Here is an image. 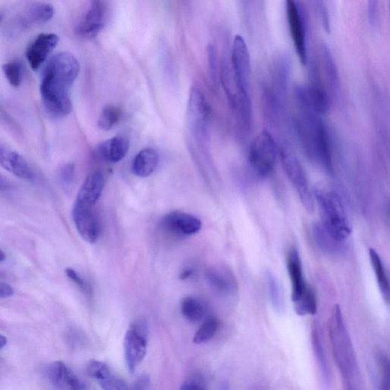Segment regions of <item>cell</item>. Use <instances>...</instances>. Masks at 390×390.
<instances>
[{
	"instance_id": "1",
	"label": "cell",
	"mask_w": 390,
	"mask_h": 390,
	"mask_svg": "<svg viewBox=\"0 0 390 390\" xmlns=\"http://www.w3.org/2000/svg\"><path fill=\"white\" fill-rule=\"evenodd\" d=\"M79 70L78 60L69 52L56 54L44 68L40 93L45 111L53 119H61L71 112L70 89Z\"/></svg>"
},
{
	"instance_id": "2",
	"label": "cell",
	"mask_w": 390,
	"mask_h": 390,
	"mask_svg": "<svg viewBox=\"0 0 390 390\" xmlns=\"http://www.w3.org/2000/svg\"><path fill=\"white\" fill-rule=\"evenodd\" d=\"M329 333L335 363L342 376L344 390H361L358 360L339 306L333 307Z\"/></svg>"
},
{
	"instance_id": "3",
	"label": "cell",
	"mask_w": 390,
	"mask_h": 390,
	"mask_svg": "<svg viewBox=\"0 0 390 390\" xmlns=\"http://www.w3.org/2000/svg\"><path fill=\"white\" fill-rule=\"evenodd\" d=\"M296 130L306 156L332 174L331 139L321 115L300 112L296 121Z\"/></svg>"
},
{
	"instance_id": "4",
	"label": "cell",
	"mask_w": 390,
	"mask_h": 390,
	"mask_svg": "<svg viewBox=\"0 0 390 390\" xmlns=\"http://www.w3.org/2000/svg\"><path fill=\"white\" fill-rule=\"evenodd\" d=\"M313 196L318 204L325 229L335 239L346 242L351 234V228L339 196L332 190L319 187L314 189Z\"/></svg>"
},
{
	"instance_id": "5",
	"label": "cell",
	"mask_w": 390,
	"mask_h": 390,
	"mask_svg": "<svg viewBox=\"0 0 390 390\" xmlns=\"http://www.w3.org/2000/svg\"><path fill=\"white\" fill-rule=\"evenodd\" d=\"M278 156L279 149L273 136L262 131L251 143L247 159L253 171L260 176H266L273 171Z\"/></svg>"
},
{
	"instance_id": "6",
	"label": "cell",
	"mask_w": 390,
	"mask_h": 390,
	"mask_svg": "<svg viewBox=\"0 0 390 390\" xmlns=\"http://www.w3.org/2000/svg\"><path fill=\"white\" fill-rule=\"evenodd\" d=\"M279 157L290 183L294 186L302 204L307 212H313L315 208L313 193L301 162L284 149L279 150Z\"/></svg>"
},
{
	"instance_id": "7",
	"label": "cell",
	"mask_w": 390,
	"mask_h": 390,
	"mask_svg": "<svg viewBox=\"0 0 390 390\" xmlns=\"http://www.w3.org/2000/svg\"><path fill=\"white\" fill-rule=\"evenodd\" d=\"M148 346V325L143 320L136 321L126 330L124 341L126 365L131 373H134L146 356Z\"/></svg>"
},
{
	"instance_id": "8",
	"label": "cell",
	"mask_w": 390,
	"mask_h": 390,
	"mask_svg": "<svg viewBox=\"0 0 390 390\" xmlns=\"http://www.w3.org/2000/svg\"><path fill=\"white\" fill-rule=\"evenodd\" d=\"M286 13L290 36L299 59L304 66L308 63L307 17L303 6L294 0L286 2Z\"/></svg>"
},
{
	"instance_id": "9",
	"label": "cell",
	"mask_w": 390,
	"mask_h": 390,
	"mask_svg": "<svg viewBox=\"0 0 390 390\" xmlns=\"http://www.w3.org/2000/svg\"><path fill=\"white\" fill-rule=\"evenodd\" d=\"M230 66L235 84L240 92L249 93L251 61L249 51L242 36H235L231 51Z\"/></svg>"
},
{
	"instance_id": "10",
	"label": "cell",
	"mask_w": 390,
	"mask_h": 390,
	"mask_svg": "<svg viewBox=\"0 0 390 390\" xmlns=\"http://www.w3.org/2000/svg\"><path fill=\"white\" fill-rule=\"evenodd\" d=\"M187 117L190 129L195 137L204 143L207 138L209 108L201 91L195 87L190 91Z\"/></svg>"
},
{
	"instance_id": "11",
	"label": "cell",
	"mask_w": 390,
	"mask_h": 390,
	"mask_svg": "<svg viewBox=\"0 0 390 390\" xmlns=\"http://www.w3.org/2000/svg\"><path fill=\"white\" fill-rule=\"evenodd\" d=\"M161 229L176 238H186L201 230L202 223L192 214L172 212L162 217Z\"/></svg>"
},
{
	"instance_id": "12",
	"label": "cell",
	"mask_w": 390,
	"mask_h": 390,
	"mask_svg": "<svg viewBox=\"0 0 390 390\" xmlns=\"http://www.w3.org/2000/svg\"><path fill=\"white\" fill-rule=\"evenodd\" d=\"M108 16V6L103 1H93L83 19L77 26L76 33L79 37L92 39L100 32L105 25Z\"/></svg>"
},
{
	"instance_id": "13",
	"label": "cell",
	"mask_w": 390,
	"mask_h": 390,
	"mask_svg": "<svg viewBox=\"0 0 390 390\" xmlns=\"http://www.w3.org/2000/svg\"><path fill=\"white\" fill-rule=\"evenodd\" d=\"M72 215L80 237L90 244L95 243L100 235L101 226L93 207L75 203Z\"/></svg>"
},
{
	"instance_id": "14",
	"label": "cell",
	"mask_w": 390,
	"mask_h": 390,
	"mask_svg": "<svg viewBox=\"0 0 390 390\" xmlns=\"http://www.w3.org/2000/svg\"><path fill=\"white\" fill-rule=\"evenodd\" d=\"M59 37L53 33H42L29 45L25 52L27 60L34 70H38L58 46Z\"/></svg>"
},
{
	"instance_id": "15",
	"label": "cell",
	"mask_w": 390,
	"mask_h": 390,
	"mask_svg": "<svg viewBox=\"0 0 390 390\" xmlns=\"http://www.w3.org/2000/svg\"><path fill=\"white\" fill-rule=\"evenodd\" d=\"M46 378L54 390H85L86 385L62 361L52 363L46 370Z\"/></svg>"
},
{
	"instance_id": "16",
	"label": "cell",
	"mask_w": 390,
	"mask_h": 390,
	"mask_svg": "<svg viewBox=\"0 0 390 390\" xmlns=\"http://www.w3.org/2000/svg\"><path fill=\"white\" fill-rule=\"evenodd\" d=\"M287 268L292 284V300L294 304L311 288L306 282L300 254L295 247L287 253Z\"/></svg>"
},
{
	"instance_id": "17",
	"label": "cell",
	"mask_w": 390,
	"mask_h": 390,
	"mask_svg": "<svg viewBox=\"0 0 390 390\" xmlns=\"http://www.w3.org/2000/svg\"><path fill=\"white\" fill-rule=\"evenodd\" d=\"M208 285L216 294L231 296L238 292V282L233 272L222 266H213L207 271Z\"/></svg>"
},
{
	"instance_id": "18",
	"label": "cell",
	"mask_w": 390,
	"mask_h": 390,
	"mask_svg": "<svg viewBox=\"0 0 390 390\" xmlns=\"http://www.w3.org/2000/svg\"><path fill=\"white\" fill-rule=\"evenodd\" d=\"M88 375L98 381L103 390H131L124 381L115 375L105 363L91 360L87 367Z\"/></svg>"
},
{
	"instance_id": "19",
	"label": "cell",
	"mask_w": 390,
	"mask_h": 390,
	"mask_svg": "<svg viewBox=\"0 0 390 390\" xmlns=\"http://www.w3.org/2000/svg\"><path fill=\"white\" fill-rule=\"evenodd\" d=\"M105 187V178L101 171H96L89 174L80 187L76 204L93 207L100 198Z\"/></svg>"
},
{
	"instance_id": "20",
	"label": "cell",
	"mask_w": 390,
	"mask_h": 390,
	"mask_svg": "<svg viewBox=\"0 0 390 390\" xmlns=\"http://www.w3.org/2000/svg\"><path fill=\"white\" fill-rule=\"evenodd\" d=\"M0 165L17 177L32 181L34 174L29 162L19 152L0 148Z\"/></svg>"
},
{
	"instance_id": "21",
	"label": "cell",
	"mask_w": 390,
	"mask_h": 390,
	"mask_svg": "<svg viewBox=\"0 0 390 390\" xmlns=\"http://www.w3.org/2000/svg\"><path fill=\"white\" fill-rule=\"evenodd\" d=\"M160 156L157 150L145 148L136 155L131 170L135 176L146 178L153 174L159 165Z\"/></svg>"
},
{
	"instance_id": "22",
	"label": "cell",
	"mask_w": 390,
	"mask_h": 390,
	"mask_svg": "<svg viewBox=\"0 0 390 390\" xmlns=\"http://www.w3.org/2000/svg\"><path fill=\"white\" fill-rule=\"evenodd\" d=\"M129 149V141L122 136H117L101 143L98 147V153L105 160L115 163L122 161Z\"/></svg>"
},
{
	"instance_id": "23",
	"label": "cell",
	"mask_w": 390,
	"mask_h": 390,
	"mask_svg": "<svg viewBox=\"0 0 390 390\" xmlns=\"http://www.w3.org/2000/svg\"><path fill=\"white\" fill-rule=\"evenodd\" d=\"M313 234L316 246L329 256L340 255L344 250V242L335 239L321 223H316L313 228Z\"/></svg>"
},
{
	"instance_id": "24",
	"label": "cell",
	"mask_w": 390,
	"mask_h": 390,
	"mask_svg": "<svg viewBox=\"0 0 390 390\" xmlns=\"http://www.w3.org/2000/svg\"><path fill=\"white\" fill-rule=\"evenodd\" d=\"M312 346L314 356L317 365H318L323 384L325 389H328L330 385V372L323 347L318 326L316 325H313L312 330Z\"/></svg>"
},
{
	"instance_id": "25",
	"label": "cell",
	"mask_w": 390,
	"mask_h": 390,
	"mask_svg": "<svg viewBox=\"0 0 390 390\" xmlns=\"http://www.w3.org/2000/svg\"><path fill=\"white\" fill-rule=\"evenodd\" d=\"M54 15L53 7L44 3L32 4L25 12L22 18L24 25L32 23L44 24L49 22Z\"/></svg>"
},
{
	"instance_id": "26",
	"label": "cell",
	"mask_w": 390,
	"mask_h": 390,
	"mask_svg": "<svg viewBox=\"0 0 390 390\" xmlns=\"http://www.w3.org/2000/svg\"><path fill=\"white\" fill-rule=\"evenodd\" d=\"M321 51L323 66L326 78H327L328 80L329 86H330L333 93H339L341 87L340 77L337 63L334 62L332 53L325 44H322Z\"/></svg>"
},
{
	"instance_id": "27",
	"label": "cell",
	"mask_w": 390,
	"mask_h": 390,
	"mask_svg": "<svg viewBox=\"0 0 390 390\" xmlns=\"http://www.w3.org/2000/svg\"><path fill=\"white\" fill-rule=\"evenodd\" d=\"M181 311L186 320L196 323L204 318L207 308L200 299L195 297H187L181 301Z\"/></svg>"
},
{
	"instance_id": "28",
	"label": "cell",
	"mask_w": 390,
	"mask_h": 390,
	"mask_svg": "<svg viewBox=\"0 0 390 390\" xmlns=\"http://www.w3.org/2000/svg\"><path fill=\"white\" fill-rule=\"evenodd\" d=\"M369 256L380 293L382 294L384 301L388 304L389 302V282L383 261L379 254L373 249H370Z\"/></svg>"
},
{
	"instance_id": "29",
	"label": "cell",
	"mask_w": 390,
	"mask_h": 390,
	"mask_svg": "<svg viewBox=\"0 0 390 390\" xmlns=\"http://www.w3.org/2000/svg\"><path fill=\"white\" fill-rule=\"evenodd\" d=\"M266 280L271 303L277 311L281 312L285 308V300L283 290L279 280L272 272L268 271L266 272Z\"/></svg>"
},
{
	"instance_id": "30",
	"label": "cell",
	"mask_w": 390,
	"mask_h": 390,
	"mask_svg": "<svg viewBox=\"0 0 390 390\" xmlns=\"http://www.w3.org/2000/svg\"><path fill=\"white\" fill-rule=\"evenodd\" d=\"M219 320L216 317H208L195 334L193 342L202 344L211 341L219 330Z\"/></svg>"
},
{
	"instance_id": "31",
	"label": "cell",
	"mask_w": 390,
	"mask_h": 390,
	"mask_svg": "<svg viewBox=\"0 0 390 390\" xmlns=\"http://www.w3.org/2000/svg\"><path fill=\"white\" fill-rule=\"evenodd\" d=\"M122 117L121 108L115 105H107L99 116L98 128L103 131H110L120 122Z\"/></svg>"
},
{
	"instance_id": "32",
	"label": "cell",
	"mask_w": 390,
	"mask_h": 390,
	"mask_svg": "<svg viewBox=\"0 0 390 390\" xmlns=\"http://www.w3.org/2000/svg\"><path fill=\"white\" fill-rule=\"evenodd\" d=\"M294 310L299 316L315 315L317 311V299L311 287L300 300L294 304Z\"/></svg>"
},
{
	"instance_id": "33",
	"label": "cell",
	"mask_w": 390,
	"mask_h": 390,
	"mask_svg": "<svg viewBox=\"0 0 390 390\" xmlns=\"http://www.w3.org/2000/svg\"><path fill=\"white\" fill-rule=\"evenodd\" d=\"M4 74L10 84L15 88L20 87L22 82V67L20 62L11 61L2 67Z\"/></svg>"
},
{
	"instance_id": "34",
	"label": "cell",
	"mask_w": 390,
	"mask_h": 390,
	"mask_svg": "<svg viewBox=\"0 0 390 390\" xmlns=\"http://www.w3.org/2000/svg\"><path fill=\"white\" fill-rule=\"evenodd\" d=\"M376 362L379 371V390H390L389 361L385 353L377 351Z\"/></svg>"
},
{
	"instance_id": "35",
	"label": "cell",
	"mask_w": 390,
	"mask_h": 390,
	"mask_svg": "<svg viewBox=\"0 0 390 390\" xmlns=\"http://www.w3.org/2000/svg\"><path fill=\"white\" fill-rule=\"evenodd\" d=\"M65 273L72 282H74L80 289L82 292L88 297L93 296V292L92 287H91L88 281L84 278H82L74 269L67 268L65 270Z\"/></svg>"
},
{
	"instance_id": "36",
	"label": "cell",
	"mask_w": 390,
	"mask_h": 390,
	"mask_svg": "<svg viewBox=\"0 0 390 390\" xmlns=\"http://www.w3.org/2000/svg\"><path fill=\"white\" fill-rule=\"evenodd\" d=\"M208 63H209V68L211 77L215 84H219V62H217V53L214 45L210 44L207 48Z\"/></svg>"
},
{
	"instance_id": "37",
	"label": "cell",
	"mask_w": 390,
	"mask_h": 390,
	"mask_svg": "<svg viewBox=\"0 0 390 390\" xmlns=\"http://www.w3.org/2000/svg\"><path fill=\"white\" fill-rule=\"evenodd\" d=\"M75 167L72 163L63 165L59 171V178L61 184L65 187H70L74 183Z\"/></svg>"
},
{
	"instance_id": "38",
	"label": "cell",
	"mask_w": 390,
	"mask_h": 390,
	"mask_svg": "<svg viewBox=\"0 0 390 390\" xmlns=\"http://www.w3.org/2000/svg\"><path fill=\"white\" fill-rule=\"evenodd\" d=\"M315 4L316 11L320 15L323 29L326 32L330 33L331 32V22L327 6L323 1H316Z\"/></svg>"
},
{
	"instance_id": "39",
	"label": "cell",
	"mask_w": 390,
	"mask_h": 390,
	"mask_svg": "<svg viewBox=\"0 0 390 390\" xmlns=\"http://www.w3.org/2000/svg\"><path fill=\"white\" fill-rule=\"evenodd\" d=\"M179 390H206V387L201 378L193 377L186 379Z\"/></svg>"
},
{
	"instance_id": "40",
	"label": "cell",
	"mask_w": 390,
	"mask_h": 390,
	"mask_svg": "<svg viewBox=\"0 0 390 390\" xmlns=\"http://www.w3.org/2000/svg\"><path fill=\"white\" fill-rule=\"evenodd\" d=\"M150 380L146 375H142L135 381L131 390H150Z\"/></svg>"
},
{
	"instance_id": "41",
	"label": "cell",
	"mask_w": 390,
	"mask_h": 390,
	"mask_svg": "<svg viewBox=\"0 0 390 390\" xmlns=\"http://www.w3.org/2000/svg\"><path fill=\"white\" fill-rule=\"evenodd\" d=\"M377 2L375 0H370L368 3V20L371 25H374L377 20Z\"/></svg>"
},
{
	"instance_id": "42",
	"label": "cell",
	"mask_w": 390,
	"mask_h": 390,
	"mask_svg": "<svg viewBox=\"0 0 390 390\" xmlns=\"http://www.w3.org/2000/svg\"><path fill=\"white\" fill-rule=\"evenodd\" d=\"M0 121L4 122L7 126H11L12 129H18L16 123L11 116L5 111L1 105H0Z\"/></svg>"
},
{
	"instance_id": "43",
	"label": "cell",
	"mask_w": 390,
	"mask_h": 390,
	"mask_svg": "<svg viewBox=\"0 0 390 390\" xmlns=\"http://www.w3.org/2000/svg\"><path fill=\"white\" fill-rule=\"evenodd\" d=\"M14 294L13 288L6 283H0V298L11 297Z\"/></svg>"
},
{
	"instance_id": "44",
	"label": "cell",
	"mask_w": 390,
	"mask_h": 390,
	"mask_svg": "<svg viewBox=\"0 0 390 390\" xmlns=\"http://www.w3.org/2000/svg\"><path fill=\"white\" fill-rule=\"evenodd\" d=\"M194 270L190 268H186L180 275V278L183 280L188 279L194 274Z\"/></svg>"
},
{
	"instance_id": "45",
	"label": "cell",
	"mask_w": 390,
	"mask_h": 390,
	"mask_svg": "<svg viewBox=\"0 0 390 390\" xmlns=\"http://www.w3.org/2000/svg\"><path fill=\"white\" fill-rule=\"evenodd\" d=\"M11 186L8 181L1 175H0V189L7 190L10 188Z\"/></svg>"
},
{
	"instance_id": "46",
	"label": "cell",
	"mask_w": 390,
	"mask_h": 390,
	"mask_svg": "<svg viewBox=\"0 0 390 390\" xmlns=\"http://www.w3.org/2000/svg\"><path fill=\"white\" fill-rule=\"evenodd\" d=\"M7 344V339L4 335L0 334V350L3 349Z\"/></svg>"
},
{
	"instance_id": "47",
	"label": "cell",
	"mask_w": 390,
	"mask_h": 390,
	"mask_svg": "<svg viewBox=\"0 0 390 390\" xmlns=\"http://www.w3.org/2000/svg\"><path fill=\"white\" fill-rule=\"evenodd\" d=\"M6 259L5 253L0 249V262L4 261Z\"/></svg>"
},
{
	"instance_id": "48",
	"label": "cell",
	"mask_w": 390,
	"mask_h": 390,
	"mask_svg": "<svg viewBox=\"0 0 390 390\" xmlns=\"http://www.w3.org/2000/svg\"><path fill=\"white\" fill-rule=\"evenodd\" d=\"M2 17H3V16H2V15H1V14H0V21H1V20H2Z\"/></svg>"
}]
</instances>
